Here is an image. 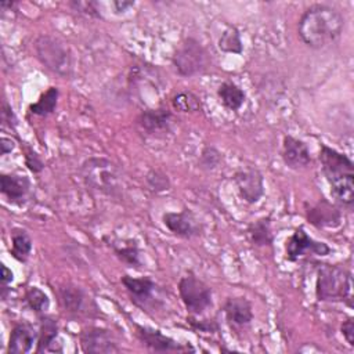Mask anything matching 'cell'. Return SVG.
I'll use <instances>...</instances> for the list:
<instances>
[{
  "label": "cell",
  "mask_w": 354,
  "mask_h": 354,
  "mask_svg": "<svg viewBox=\"0 0 354 354\" xmlns=\"http://www.w3.org/2000/svg\"><path fill=\"white\" fill-rule=\"evenodd\" d=\"M112 4V7H113V10H115V12H124V11H127L129 8H131L136 3L134 1H127V0H115V1H112L111 3Z\"/></svg>",
  "instance_id": "obj_37"
},
{
  "label": "cell",
  "mask_w": 354,
  "mask_h": 354,
  "mask_svg": "<svg viewBox=\"0 0 354 354\" xmlns=\"http://www.w3.org/2000/svg\"><path fill=\"white\" fill-rule=\"evenodd\" d=\"M281 158L286 167L300 170L311 163V153L307 144L293 136H285L282 140Z\"/></svg>",
  "instance_id": "obj_16"
},
{
  "label": "cell",
  "mask_w": 354,
  "mask_h": 354,
  "mask_svg": "<svg viewBox=\"0 0 354 354\" xmlns=\"http://www.w3.org/2000/svg\"><path fill=\"white\" fill-rule=\"evenodd\" d=\"M112 249L115 256L127 267L130 268H141L142 261H141V252L138 249V245L131 241L126 239L122 242H112Z\"/></svg>",
  "instance_id": "obj_25"
},
{
  "label": "cell",
  "mask_w": 354,
  "mask_h": 354,
  "mask_svg": "<svg viewBox=\"0 0 354 354\" xmlns=\"http://www.w3.org/2000/svg\"><path fill=\"white\" fill-rule=\"evenodd\" d=\"M330 253V248L321 241L311 238L303 227H299L286 239L285 259L288 261H299L308 256H326Z\"/></svg>",
  "instance_id": "obj_8"
},
{
  "label": "cell",
  "mask_w": 354,
  "mask_h": 354,
  "mask_svg": "<svg viewBox=\"0 0 354 354\" xmlns=\"http://www.w3.org/2000/svg\"><path fill=\"white\" fill-rule=\"evenodd\" d=\"M171 61L178 75L184 77L203 73L212 64L209 51L194 37H187L177 47Z\"/></svg>",
  "instance_id": "obj_5"
},
{
  "label": "cell",
  "mask_w": 354,
  "mask_h": 354,
  "mask_svg": "<svg viewBox=\"0 0 354 354\" xmlns=\"http://www.w3.org/2000/svg\"><path fill=\"white\" fill-rule=\"evenodd\" d=\"M248 238L253 246L257 248H272L274 234L271 228V217L264 216L250 223L246 228Z\"/></svg>",
  "instance_id": "obj_22"
},
{
  "label": "cell",
  "mask_w": 354,
  "mask_h": 354,
  "mask_svg": "<svg viewBox=\"0 0 354 354\" xmlns=\"http://www.w3.org/2000/svg\"><path fill=\"white\" fill-rule=\"evenodd\" d=\"M145 181H147L148 187L155 192H163L170 188L169 177L160 170H155V169L149 170L145 176Z\"/></svg>",
  "instance_id": "obj_32"
},
{
  "label": "cell",
  "mask_w": 354,
  "mask_h": 354,
  "mask_svg": "<svg viewBox=\"0 0 354 354\" xmlns=\"http://www.w3.org/2000/svg\"><path fill=\"white\" fill-rule=\"evenodd\" d=\"M218 48L223 53L228 54H242L243 51V43L241 37V32L238 30L236 26H228L227 29L223 30V33L218 37L217 41Z\"/></svg>",
  "instance_id": "obj_27"
},
{
  "label": "cell",
  "mask_w": 354,
  "mask_h": 354,
  "mask_svg": "<svg viewBox=\"0 0 354 354\" xmlns=\"http://www.w3.org/2000/svg\"><path fill=\"white\" fill-rule=\"evenodd\" d=\"M178 295L188 314L194 317L203 315L213 306L212 288L192 272L180 278Z\"/></svg>",
  "instance_id": "obj_6"
},
{
  "label": "cell",
  "mask_w": 354,
  "mask_h": 354,
  "mask_svg": "<svg viewBox=\"0 0 354 354\" xmlns=\"http://www.w3.org/2000/svg\"><path fill=\"white\" fill-rule=\"evenodd\" d=\"M0 147H1V155H7L14 149V141L8 137H1Z\"/></svg>",
  "instance_id": "obj_39"
},
{
  "label": "cell",
  "mask_w": 354,
  "mask_h": 354,
  "mask_svg": "<svg viewBox=\"0 0 354 354\" xmlns=\"http://www.w3.org/2000/svg\"><path fill=\"white\" fill-rule=\"evenodd\" d=\"M340 330H342V335L346 339V342L353 347L354 346V319H353V317H348L346 321H343Z\"/></svg>",
  "instance_id": "obj_36"
},
{
  "label": "cell",
  "mask_w": 354,
  "mask_h": 354,
  "mask_svg": "<svg viewBox=\"0 0 354 354\" xmlns=\"http://www.w3.org/2000/svg\"><path fill=\"white\" fill-rule=\"evenodd\" d=\"M35 51L39 61L53 73L69 77L73 73V57L69 46L59 37L40 35L35 41Z\"/></svg>",
  "instance_id": "obj_4"
},
{
  "label": "cell",
  "mask_w": 354,
  "mask_h": 354,
  "mask_svg": "<svg viewBox=\"0 0 354 354\" xmlns=\"http://www.w3.org/2000/svg\"><path fill=\"white\" fill-rule=\"evenodd\" d=\"M232 181L238 191V195L246 203H257L264 195V178L260 170L254 167H246L236 170L232 176Z\"/></svg>",
  "instance_id": "obj_13"
},
{
  "label": "cell",
  "mask_w": 354,
  "mask_h": 354,
  "mask_svg": "<svg viewBox=\"0 0 354 354\" xmlns=\"http://www.w3.org/2000/svg\"><path fill=\"white\" fill-rule=\"evenodd\" d=\"M223 160V156H221V152L213 147V145H207L202 149L201 152V158H199V165L202 169H206V170H214L216 167L220 166Z\"/></svg>",
  "instance_id": "obj_31"
},
{
  "label": "cell",
  "mask_w": 354,
  "mask_h": 354,
  "mask_svg": "<svg viewBox=\"0 0 354 354\" xmlns=\"http://www.w3.org/2000/svg\"><path fill=\"white\" fill-rule=\"evenodd\" d=\"M217 97L230 111H239L246 101V93L234 82H223L217 88Z\"/></svg>",
  "instance_id": "obj_23"
},
{
  "label": "cell",
  "mask_w": 354,
  "mask_h": 354,
  "mask_svg": "<svg viewBox=\"0 0 354 354\" xmlns=\"http://www.w3.org/2000/svg\"><path fill=\"white\" fill-rule=\"evenodd\" d=\"M344 24V17L337 8L317 3L303 11L297 22V35L307 47L321 50L342 36Z\"/></svg>",
  "instance_id": "obj_1"
},
{
  "label": "cell",
  "mask_w": 354,
  "mask_h": 354,
  "mask_svg": "<svg viewBox=\"0 0 354 354\" xmlns=\"http://www.w3.org/2000/svg\"><path fill=\"white\" fill-rule=\"evenodd\" d=\"M173 113L167 108L145 109L137 116V124L147 134H156L169 131L173 124Z\"/></svg>",
  "instance_id": "obj_19"
},
{
  "label": "cell",
  "mask_w": 354,
  "mask_h": 354,
  "mask_svg": "<svg viewBox=\"0 0 354 354\" xmlns=\"http://www.w3.org/2000/svg\"><path fill=\"white\" fill-rule=\"evenodd\" d=\"M0 279H1V286H7L12 281V271L4 264H1V278Z\"/></svg>",
  "instance_id": "obj_38"
},
{
  "label": "cell",
  "mask_w": 354,
  "mask_h": 354,
  "mask_svg": "<svg viewBox=\"0 0 354 354\" xmlns=\"http://www.w3.org/2000/svg\"><path fill=\"white\" fill-rule=\"evenodd\" d=\"M133 304L140 307L145 313L158 310L163 306L159 297V286L151 277H131L123 275L120 278Z\"/></svg>",
  "instance_id": "obj_7"
},
{
  "label": "cell",
  "mask_w": 354,
  "mask_h": 354,
  "mask_svg": "<svg viewBox=\"0 0 354 354\" xmlns=\"http://www.w3.org/2000/svg\"><path fill=\"white\" fill-rule=\"evenodd\" d=\"M136 336L137 339L151 351L155 353H184V351H195V348L189 344L178 343L177 340L166 336L159 329H153L144 325H136Z\"/></svg>",
  "instance_id": "obj_11"
},
{
  "label": "cell",
  "mask_w": 354,
  "mask_h": 354,
  "mask_svg": "<svg viewBox=\"0 0 354 354\" xmlns=\"http://www.w3.org/2000/svg\"><path fill=\"white\" fill-rule=\"evenodd\" d=\"M80 348L87 354H112L119 353L118 346L111 330L100 326H88L80 333Z\"/></svg>",
  "instance_id": "obj_14"
},
{
  "label": "cell",
  "mask_w": 354,
  "mask_h": 354,
  "mask_svg": "<svg viewBox=\"0 0 354 354\" xmlns=\"http://www.w3.org/2000/svg\"><path fill=\"white\" fill-rule=\"evenodd\" d=\"M84 184L102 195L120 196L123 189L122 171L116 163L106 158H88L80 167Z\"/></svg>",
  "instance_id": "obj_3"
},
{
  "label": "cell",
  "mask_w": 354,
  "mask_h": 354,
  "mask_svg": "<svg viewBox=\"0 0 354 354\" xmlns=\"http://www.w3.org/2000/svg\"><path fill=\"white\" fill-rule=\"evenodd\" d=\"M1 122L4 126H8L10 129H12L17 123V118L15 113L12 112V108L8 105L7 101H3V106H1Z\"/></svg>",
  "instance_id": "obj_35"
},
{
  "label": "cell",
  "mask_w": 354,
  "mask_h": 354,
  "mask_svg": "<svg viewBox=\"0 0 354 354\" xmlns=\"http://www.w3.org/2000/svg\"><path fill=\"white\" fill-rule=\"evenodd\" d=\"M25 165L32 173H40L44 169L43 159L32 148H26L25 151Z\"/></svg>",
  "instance_id": "obj_34"
},
{
  "label": "cell",
  "mask_w": 354,
  "mask_h": 354,
  "mask_svg": "<svg viewBox=\"0 0 354 354\" xmlns=\"http://www.w3.org/2000/svg\"><path fill=\"white\" fill-rule=\"evenodd\" d=\"M306 218L317 228H337L342 224L343 216L336 205L321 199L315 205L306 207Z\"/></svg>",
  "instance_id": "obj_15"
},
{
  "label": "cell",
  "mask_w": 354,
  "mask_h": 354,
  "mask_svg": "<svg viewBox=\"0 0 354 354\" xmlns=\"http://www.w3.org/2000/svg\"><path fill=\"white\" fill-rule=\"evenodd\" d=\"M187 321H188V324L192 326V329L199 330V332L212 333V332L218 330V325H217V322L213 321V319H198V317L188 315Z\"/></svg>",
  "instance_id": "obj_33"
},
{
  "label": "cell",
  "mask_w": 354,
  "mask_h": 354,
  "mask_svg": "<svg viewBox=\"0 0 354 354\" xmlns=\"http://www.w3.org/2000/svg\"><path fill=\"white\" fill-rule=\"evenodd\" d=\"M0 191L12 205H22L30 191V181L26 176L7 174L0 176Z\"/></svg>",
  "instance_id": "obj_20"
},
{
  "label": "cell",
  "mask_w": 354,
  "mask_h": 354,
  "mask_svg": "<svg viewBox=\"0 0 354 354\" xmlns=\"http://www.w3.org/2000/svg\"><path fill=\"white\" fill-rule=\"evenodd\" d=\"M227 322L234 328L249 326L253 321V308L250 301L243 296L228 297L223 306Z\"/></svg>",
  "instance_id": "obj_17"
},
{
  "label": "cell",
  "mask_w": 354,
  "mask_h": 354,
  "mask_svg": "<svg viewBox=\"0 0 354 354\" xmlns=\"http://www.w3.org/2000/svg\"><path fill=\"white\" fill-rule=\"evenodd\" d=\"M10 238H11V249H10L11 256L18 261L25 263L29 259L32 252V246H33L32 238L29 236L26 230L19 227H15L10 231Z\"/></svg>",
  "instance_id": "obj_24"
},
{
  "label": "cell",
  "mask_w": 354,
  "mask_h": 354,
  "mask_svg": "<svg viewBox=\"0 0 354 354\" xmlns=\"http://www.w3.org/2000/svg\"><path fill=\"white\" fill-rule=\"evenodd\" d=\"M43 351H51V353L62 351V344L58 343L57 319L46 314L40 315V329H39L37 347H36V353H43Z\"/></svg>",
  "instance_id": "obj_21"
},
{
  "label": "cell",
  "mask_w": 354,
  "mask_h": 354,
  "mask_svg": "<svg viewBox=\"0 0 354 354\" xmlns=\"http://www.w3.org/2000/svg\"><path fill=\"white\" fill-rule=\"evenodd\" d=\"M315 297L318 301L344 303L353 307L351 272L342 266L322 264L317 272Z\"/></svg>",
  "instance_id": "obj_2"
},
{
  "label": "cell",
  "mask_w": 354,
  "mask_h": 354,
  "mask_svg": "<svg viewBox=\"0 0 354 354\" xmlns=\"http://www.w3.org/2000/svg\"><path fill=\"white\" fill-rule=\"evenodd\" d=\"M163 225L176 236L183 239H191L199 236L203 231L202 223L189 209L180 212H166L162 216Z\"/></svg>",
  "instance_id": "obj_12"
},
{
  "label": "cell",
  "mask_w": 354,
  "mask_h": 354,
  "mask_svg": "<svg viewBox=\"0 0 354 354\" xmlns=\"http://www.w3.org/2000/svg\"><path fill=\"white\" fill-rule=\"evenodd\" d=\"M319 162L328 183L346 176H354L353 160L346 153H342L337 149L328 147L326 144H321Z\"/></svg>",
  "instance_id": "obj_10"
},
{
  "label": "cell",
  "mask_w": 354,
  "mask_h": 354,
  "mask_svg": "<svg viewBox=\"0 0 354 354\" xmlns=\"http://www.w3.org/2000/svg\"><path fill=\"white\" fill-rule=\"evenodd\" d=\"M39 332L29 322H18L12 326L8 337V354H26L37 343Z\"/></svg>",
  "instance_id": "obj_18"
},
{
  "label": "cell",
  "mask_w": 354,
  "mask_h": 354,
  "mask_svg": "<svg viewBox=\"0 0 354 354\" xmlns=\"http://www.w3.org/2000/svg\"><path fill=\"white\" fill-rule=\"evenodd\" d=\"M58 297L59 303L65 313L73 317H83V315H93L97 310L95 303L91 300V297L77 285L73 283H65L59 286L58 289Z\"/></svg>",
  "instance_id": "obj_9"
},
{
  "label": "cell",
  "mask_w": 354,
  "mask_h": 354,
  "mask_svg": "<svg viewBox=\"0 0 354 354\" xmlns=\"http://www.w3.org/2000/svg\"><path fill=\"white\" fill-rule=\"evenodd\" d=\"M59 90L57 87H48L36 102L29 105V112L36 116H48L51 115L58 104Z\"/></svg>",
  "instance_id": "obj_26"
},
{
  "label": "cell",
  "mask_w": 354,
  "mask_h": 354,
  "mask_svg": "<svg viewBox=\"0 0 354 354\" xmlns=\"http://www.w3.org/2000/svg\"><path fill=\"white\" fill-rule=\"evenodd\" d=\"M171 105L180 112H199L202 111V104L198 95L191 91L177 93L171 98Z\"/></svg>",
  "instance_id": "obj_29"
},
{
  "label": "cell",
  "mask_w": 354,
  "mask_h": 354,
  "mask_svg": "<svg viewBox=\"0 0 354 354\" xmlns=\"http://www.w3.org/2000/svg\"><path fill=\"white\" fill-rule=\"evenodd\" d=\"M24 300L26 306L36 314L41 315L46 314L47 310L50 308V299L48 296L37 286H30L26 289Z\"/></svg>",
  "instance_id": "obj_28"
},
{
  "label": "cell",
  "mask_w": 354,
  "mask_h": 354,
  "mask_svg": "<svg viewBox=\"0 0 354 354\" xmlns=\"http://www.w3.org/2000/svg\"><path fill=\"white\" fill-rule=\"evenodd\" d=\"M68 6L72 8V11L87 17V18H102L101 15V6L98 1L93 0H72L68 3Z\"/></svg>",
  "instance_id": "obj_30"
}]
</instances>
